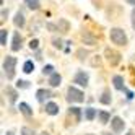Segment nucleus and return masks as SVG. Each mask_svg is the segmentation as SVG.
Wrapping results in <instances>:
<instances>
[{"label":"nucleus","instance_id":"nucleus-15","mask_svg":"<svg viewBox=\"0 0 135 135\" xmlns=\"http://www.w3.org/2000/svg\"><path fill=\"white\" fill-rule=\"evenodd\" d=\"M18 109H20V112L25 114L26 117H31V115H33V109H31L26 103H20V108H18Z\"/></svg>","mask_w":135,"mask_h":135},{"label":"nucleus","instance_id":"nucleus-35","mask_svg":"<svg viewBox=\"0 0 135 135\" xmlns=\"http://www.w3.org/2000/svg\"><path fill=\"white\" fill-rule=\"evenodd\" d=\"M127 135H133V133H132V132H129V133H127Z\"/></svg>","mask_w":135,"mask_h":135},{"label":"nucleus","instance_id":"nucleus-28","mask_svg":"<svg viewBox=\"0 0 135 135\" xmlns=\"http://www.w3.org/2000/svg\"><path fill=\"white\" fill-rule=\"evenodd\" d=\"M52 44H54V47H59V49H62V41H60V39H54Z\"/></svg>","mask_w":135,"mask_h":135},{"label":"nucleus","instance_id":"nucleus-2","mask_svg":"<svg viewBox=\"0 0 135 135\" xmlns=\"http://www.w3.org/2000/svg\"><path fill=\"white\" fill-rule=\"evenodd\" d=\"M15 67H16V59L12 57V55H7L5 60H3V72H5L8 80H13V76H15Z\"/></svg>","mask_w":135,"mask_h":135},{"label":"nucleus","instance_id":"nucleus-14","mask_svg":"<svg viewBox=\"0 0 135 135\" xmlns=\"http://www.w3.org/2000/svg\"><path fill=\"white\" fill-rule=\"evenodd\" d=\"M69 114L75 119V122H80L81 120V109L80 108H70L69 109Z\"/></svg>","mask_w":135,"mask_h":135},{"label":"nucleus","instance_id":"nucleus-30","mask_svg":"<svg viewBox=\"0 0 135 135\" xmlns=\"http://www.w3.org/2000/svg\"><path fill=\"white\" fill-rule=\"evenodd\" d=\"M132 28H133V31H135V8L132 10Z\"/></svg>","mask_w":135,"mask_h":135},{"label":"nucleus","instance_id":"nucleus-34","mask_svg":"<svg viewBox=\"0 0 135 135\" xmlns=\"http://www.w3.org/2000/svg\"><path fill=\"white\" fill-rule=\"evenodd\" d=\"M41 135H49V133H47V132H42V133H41Z\"/></svg>","mask_w":135,"mask_h":135},{"label":"nucleus","instance_id":"nucleus-29","mask_svg":"<svg viewBox=\"0 0 135 135\" xmlns=\"http://www.w3.org/2000/svg\"><path fill=\"white\" fill-rule=\"evenodd\" d=\"M7 15H8V12L5 10V8H2V18H0V20L5 21V20H7Z\"/></svg>","mask_w":135,"mask_h":135},{"label":"nucleus","instance_id":"nucleus-19","mask_svg":"<svg viewBox=\"0 0 135 135\" xmlns=\"http://www.w3.org/2000/svg\"><path fill=\"white\" fill-rule=\"evenodd\" d=\"M33 70H34V62L33 60H26L25 65H23V72L25 73H31Z\"/></svg>","mask_w":135,"mask_h":135},{"label":"nucleus","instance_id":"nucleus-21","mask_svg":"<svg viewBox=\"0 0 135 135\" xmlns=\"http://www.w3.org/2000/svg\"><path fill=\"white\" fill-rule=\"evenodd\" d=\"M25 2L31 10H37V8H39V0H25Z\"/></svg>","mask_w":135,"mask_h":135},{"label":"nucleus","instance_id":"nucleus-27","mask_svg":"<svg viewBox=\"0 0 135 135\" xmlns=\"http://www.w3.org/2000/svg\"><path fill=\"white\" fill-rule=\"evenodd\" d=\"M21 135H36V133H34L30 127H23V129H21Z\"/></svg>","mask_w":135,"mask_h":135},{"label":"nucleus","instance_id":"nucleus-10","mask_svg":"<svg viewBox=\"0 0 135 135\" xmlns=\"http://www.w3.org/2000/svg\"><path fill=\"white\" fill-rule=\"evenodd\" d=\"M13 25H15L16 28H23V26H25V15H23L21 12H16L15 18H13Z\"/></svg>","mask_w":135,"mask_h":135},{"label":"nucleus","instance_id":"nucleus-16","mask_svg":"<svg viewBox=\"0 0 135 135\" xmlns=\"http://www.w3.org/2000/svg\"><path fill=\"white\" fill-rule=\"evenodd\" d=\"M96 115H98V111H96L94 108H88V109H85V117H86V120H93Z\"/></svg>","mask_w":135,"mask_h":135},{"label":"nucleus","instance_id":"nucleus-24","mask_svg":"<svg viewBox=\"0 0 135 135\" xmlns=\"http://www.w3.org/2000/svg\"><path fill=\"white\" fill-rule=\"evenodd\" d=\"M42 73H44V75H49V76H51V75L54 73V67H52V65H46L44 69H42Z\"/></svg>","mask_w":135,"mask_h":135},{"label":"nucleus","instance_id":"nucleus-11","mask_svg":"<svg viewBox=\"0 0 135 135\" xmlns=\"http://www.w3.org/2000/svg\"><path fill=\"white\" fill-rule=\"evenodd\" d=\"M46 112L49 115H57L59 114V106H57L55 103H47L46 104Z\"/></svg>","mask_w":135,"mask_h":135},{"label":"nucleus","instance_id":"nucleus-17","mask_svg":"<svg viewBox=\"0 0 135 135\" xmlns=\"http://www.w3.org/2000/svg\"><path fill=\"white\" fill-rule=\"evenodd\" d=\"M98 117H99V122H101V124H108V122L111 120V114L106 112V111H99V112H98Z\"/></svg>","mask_w":135,"mask_h":135},{"label":"nucleus","instance_id":"nucleus-18","mask_svg":"<svg viewBox=\"0 0 135 135\" xmlns=\"http://www.w3.org/2000/svg\"><path fill=\"white\" fill-rule=\"evenodd\" d=\"M81 37H83V42L85 44H90V46H94L96 44V37H93L90 33H83Z\"/></svg>","mask_w":135,"mask_h":135},{"label":"nucleus","instance_id":"nucleus-12","mask_svg":"<svg viewBox=\"0 0 135 135\" xmlns=\"http://www.w3.org/2000/svg\"><path fill=\"white\" fill-rule=\"evenodd\" d=\"M60 81H62V76L57 73V72H54V73L49 76V85H51V86H54V88H55V86H59V85H60Z\"/></svg>","mask_w":135,"mask_h":135},{"label":"nucleus","instance_id":"nucleus-9","mask_svg":"<svg viewBox=\"0 0 135 135\" xmlns=\"http://www.w3.org/2000/svg\"><path fill=\"white\" fill-rule=\"evenodd\" d=\"M47 98H51V91H49V90H37V93H36V99L39 101V103H44Z\"/></svg>","mask_w":135,"mask_h":135},{"label":"nucleus","instance_id":"nucleus-26","mask_svg":"<svg viewBox=\"0 0 135 135\" xmlns=\"http://www.w3.org/2000/svg\"><path fill=\"white\" fill-rule=\"evenodd\" d=\"M37 47H39V41H37V39H31L30 41V49L31 51H36Z\"/></svg>","mask_w":135,"mask_h":135},{"label":"nucleus","instance_id":"nucleus-8","mask_svg":"<svg viewBox=\"0 0 135 135\" xmlns=\"http://www.w3.org/2000/svg\"><path fill=\"white\" fill-rule=\"evenodd\" d=\"M5 94L8 96V101H10L12 104L16 101V98H18V93H16V90L15 88H12V86H7L5 88Z\"/></svg>","mask_w":135,"mask_h":135},{"label":"nucleus","instance_id":"nucleus-1","mask_svg":"<svg viewBox=\"0 0 135 135\" xmlns=\"http://www.w3.org/2000/svg\"><path fill=\"white\" fill-rule=\"evenodd\" d=\"M109 37H111V41L114 44H117V46H125L127 44V36H125L124 30H120V28H112L111 33H109Z\"/></svg>","mask_w":135,"mask_h":135},{"label":"nucleus","instance_id":"nucleus-6","mask_svg":"<svg viewBox=\"0 0 135 135\" xmlns=\"http://www.w3.org/2000/svg\"><path fill=\"white\" fill-rule=\"evenodd\" d=\"M73 83L80 85V86H86V85H88V73L78 72V73L75 75V78H73Z\"/></svg>","mask_w":135,"mask_h":135},{"label":"nucleus","instance_id":"nucleus-13","mask_svg":"<svg viewBox=\"0 0 135 135\" xmlns=\"http://www.w3.org/2000/svg\"><path fill=\"white\" fill-rule=\"evenodd\" d=\"M112 83H114V88H115V90H125V86H124V78H122L120 75H114Z\"/></svg>","mask_w":135,"mask_h":135},{"label":"nucleus","instance_id":"nucleus-4","mask_svg":"<svg viewBox=\"0 0 135 135\" xmlns=\"http://www.w3.org/2000/svg\"><path fill=\"white\" fill-rule=\"evenodd\" d=\"M104 55H106V59H108V62H109L111 65H117V64L120 62V54H119L117 51L109 49V47L104 51Z\"/></svg>","mask_w":135,"mask_h":135},{"label":"nucleus","instance_id":"nucleus-32","mask_svg":"<svg viewBox=\"0 0 135 135\" xmlns=\"http://www.w3.org/2000/svg\"><path fill=\"white\" fill-rule=\"evenodd\" d=\"M127 3H130V5H135V0H125Z\"/></svg>","mask_w":135,"mask_h":135},{"label":"nucleus","instance_id":"nucleus-22","mask_svg":"<svg viewBox=\"0 0 135 135\" xmlns=\"http://www.w3.org/2000/svg\"><path fill=\"white\" fill-rule=\"evenodd\" d=\"M7 30H0V44L2 46H7Z\"/></svg>","mask_w":135,"mask_h":135},{"label":"nucleus","instance_id":"nucleus-25","mask_svg":"<svg viewBox=\"0 0 135 135\" xmlns=\"http://www.w3.org/2000/svg\"><path fill=\"white\" fill-rule=\"evenodd\" d=\"M59 26L62 28V33H67V31H69V23H67L65 20H60V21H59Z\"/></svg>","mask_w":135,"mask_h":135},{"label":"nucleus","instance_id":"nucleus-23","mask_svg":"<svg viewBox=\"0 0 135 135\" xmlns=\"http://www.w3.org/2000/svg\"><path fill=\"white\" fill-rule=\"evenodd\" d=\"M16 88H30V81H26V80H18L16 81Z\"/></svg>","mask_w":135,"mask_h":135},{"label":"nucleus","instance_id":"nucleus-5","mask_svg":"<svg viewBox=\"0 0 135 135\" xmlns=\"http://www.w3.org/2000/svg\"><path fill=\"white\" fill-rule=\"evenodd\" d=\"M111 129L115 132V133H120V132H124V129H125V122L120 119V117H112L111 119Z\"/></svg>","mask_w":135,"mask_h":135},{"label":"nucleus","instance_id":"nucleus-20","mask_svg":"<svg viewBox=\"0 0 135 135\" xmlns=\"http://www.w3.org/2000/svg\"><path fill=\"white\" fill-rule=\"evenodd\" d=\"M99 101H101L103 104H111V93H109V90H106V91L103 93V96L99 98Z\"/></svg>","mask_w":135,"mask_h":135},{"label":"nucleus","instance_id":"nucleus-33","mask_svg":"<svg viewBox=\"0 0 135 135\" xmlns=\"http://www.w3.org/2000/svg\"><path fill=\"white\" fill-rule=\"evenodd\" d=\"M103 135H111V133H109V132H104V133H103Z\"/></svg>","mask_w":135,"mask_h":135},{"label":"nucleus","instance_id":"nucleus-3","mask_svg":"<svg viewBox=\"0 0 135 135\" xmlns=\"http://www.w3.org/2000/svg\"><path fill=\"white\" fill-rule=\"evenodd\" d=\"M67 101L69 103H83L85 94H83V91L76 90L75 86H69V90H67Z\"/></svg>","mask_w":135,"mask_h":135},{"label":"nucleus","instance_id":"nucleus-7","mask_svg":"<svg viewBox=\"0 0 135 135\" xmlns=\"http://www.w3.org/2000/svg\"><path fill=\"white\" fill-rule=\"evenodd\" d=\"M21 42H23V37H21V34L20 33H15L13 34V41H12V51L13 52H16V51H20L21 49Z\"/></svg>","mask_w":135,"mask_h":135},{"label":"nucleus","instance_id":"nucleus-36","mask_svg":"<svg viewBox=\"0 0 135 135\" xmlns=\"http://www.w3.org/2000/svg\"><path fill=\"white\" fill-rule=\"evenodd\" d=\"M88 135H91V133H88Z\"/></svg>","mask_w":135,"mask_h":135},{"label":"nucleus","instance_id":"nucleus-31","mask_svg":"<svg viewBox=\"0 0 135 135\" xmlns=\"http://www.w3.org/2000/svg\"><path fill=\"white\" fill-rule=\"evenodd\" d=\"M125 93H127V98H129V99L133 98V93H132V91H125Z\"/></svg>","mask_w":135,"mask_h":135}]
</instances>
